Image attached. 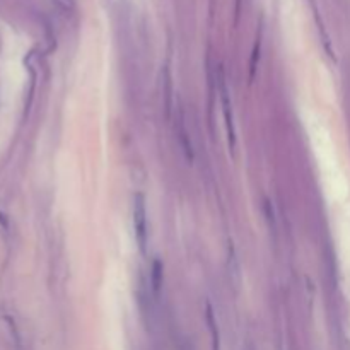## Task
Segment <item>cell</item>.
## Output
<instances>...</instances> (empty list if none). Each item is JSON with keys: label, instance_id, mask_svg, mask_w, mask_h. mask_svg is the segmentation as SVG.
Masks as SVG:
<instances>
[{"label": "cell", "instance_id": "3957f363", "mask_svg": "<svg viewBox=\"0 0 350 350\" xmlns=\"http://www.w3.org/2000/svg\"><path fill=\"white\" fill-rule=\"evenodd\" d=\"M159 275H161V263L156 262L154 263V287H156V290L159 289V284H161Z\"/></svg>", "mask_w": 350, "mask_h": 350}, {"label": "cell", "instance_id": "6da1fadb", "mask_svg": "<svg viewBox=\"0 0 350 350\" xmlns=\"http://www.w3.org/2000/svg\"><path fill=\"white\" fill-rule=\"evenodd\" d=\"M133 226H135V234L140 244L142 251L145 249L147 243V217H145V200L142 193H137L133 198Z\"/></svg>", "mask_w": 350, "mask_h": 350}, {"label": "cell", "instance_id": "7a4b0ae2", "mask_svg": "<svg viewBox=\"0 0 350 350\" xmlns=\"http://www.w3.org/2000/svg\"><path fill=\"white\" fill-rule=\"evenodd\" d=\"M221 97H222L224 116H226V125H227L229 143H231V149H234L236 147V133H234V123H232V110H231V101H229V92H227L224 79H221Z\"/></svg>", "mask_w": 350, "mask_h": 350}]
</instances>
